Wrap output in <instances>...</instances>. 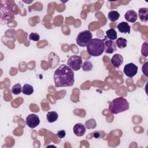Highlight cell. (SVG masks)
<instances>
[{"label": "cell", "instance_id": "19", "mask_svg": "<svg viewBox=\"0 0 148 148\" xmlns=\"http://www.w3.org/2000/svg\"><path fill=\"white\" fill-rule=\"evenodd\" d=\"M12 92L14 95H18L22 92V87L20 84L17 83L14 84L12 88Z\"/></svg>", "mask_w": 148, "mask_h": 148}, {"label": "cell", "instance_id": "16", "mask_svg": "<svg viewBox=\"0 0 148 148\" xmlns=\"http://www.w3.org/2000/svg\"><path fill=\"white\" fill-rule=\"evenodd\" d=\"M108 18L112 22L117 21L120 17L119 13L116 10H111L108 14Z\"/></svg>", "mask_w": 148, "mask_h": 148}, {"label": "cell", "instance_id": "11", "mask_svg": "<svg viewBox=\"0 0 148 148\" xmlns=\"http://www.w3.org/2000/svg\"><path fill=\"white\" fill-rule=\"evenodd\" d=\"M124 17L127 21L134 23L138 19V14L135 10H129L125 13Z\"/></svg>", "mask_w": 148, "mask_h": 148}, {"label": "cell", "instance_id": "26", "mask_svg": "<svg viewBox=\"0 0 148 148\" xmlns=\"http://www.w3.org/2000/svg\"><path fill=\"white\" fill-rule=\"evenodd\" d=\"M93 134H94V135H94V137H95V138L97 139V138H99V134H99L98 132L95 131V132H94Z\"/></svg>", "mask_w": 148, "mask_h": 148}, {"label": "cell", "instance_id": "10", "mask_svg": "<svg viewBox=\"0 0 148 148\" xmlns=\"http://www.w3.org/2000/svg\"><path fill=\"white\" fill-rule=\"evenodd\" d=\"M123 57L120 54H116L113 56L111 59V63L114 68H119L123 63Z\"/></svg>", "mask_w": 148, "mask_h": 148}, {"label": "cell", "instance_id": "4", "mask_svg": "<svg viewBox=\"0 0 148 148\" xmlns=\"http://www.w3.org/2000/svg\"><path fill=\"white\" fill-rule=\"evenodd\" d=\"M92 34L89 30H84L79 32L76 38V43L81 47H86L92 39Z\"/></svg>", "mask_w": 148, "mask_h": 148}, {"label": "cell", "instance_id": "22", "mask_svg": "<svg viewBox=\"0 0 148 148\" xmlns=\"http://www.w3.org/2000/svg\"><path fill=\"white\" fill-rule=\"evenodd\" d=\"M141 53L145 57L147 56V42H145L143 43L141 49Z\"/></svg>", "mask_w": 148, "mask_h": 148}, {"label": "cell", "instance_id": "7", "mask_svg": "<svg viewBox=\"0 0 148 148\" xmlns=\"http://www.w3.org/2000/svg\"><path fill=\"white\" fill-rule=\"evenodd\" d=\"M138 68L134 63L131 62L126 64L123 69L124 73L129 77H133L136 75L138 72Z\"/></svg>", "mask_w": 148, "mask_h": 148}, {"label": "cell", "instance_id": "2", "mask_svg": "<svg viewBox=\"0 0 148 148\" xmlns=\"http://www.w3.org/2000/svg\"><path fill=\"white\" fill-rule=\"evenodd\" d=\"M129 103L123 97L113 99L109 103V110L113 114H118L129 109Z\"/></svg>", "mask_w": 148, "mask_h": 148}, {"label": "cell", "instance_id": "3", "mask_svg": "<svg viewBox=\"0 0 148 148\" xmlns=\"http://www.w3.org/2000/svg\"><path fill=\"white\" fill-rule=\"evenodd\" d=\"M86 47L88 54L93 57L99 56L104 51V43L99 38L92 39Z\"/></svg>", "mask_w": 148, "mask_h": 148}, {"label": "cell", "instance_id": "12", "mask_svg": "<svg viewBox=\"0 0 148 148\" xmlns=\"http://www.w3.org/2000/svg\"><path fill=\"white\" fill-rule=\"evenodd\" d=\"M138 16L141 21L146 23L148 20V9L141 8L138 10Z\"/></svg>", "mask_w": 148, "mask_h": 148}, {"label": "cell", "instance_id": "6", "mask_svg": "<svg viewBox=\"0 0 148 148\" xmlns=\"http://www.w3.org/2000/svg\"><path fill=\"white\" fill-rule=\"evenodd\" d=\"M104 43V51L107 54H112L117 50L116 43L113 40L109 39L106 36L102 39Z\"/></svg>", "mask_w": 148, "mask_h": 148}, {"label": "cell", "instance_id": "14", "mask_svg": "<svg viewBox=\"0 0 148 148\" xmlns=\"http://www.w3.org/2000/svg\"><path fill=\"white\" fill-rule=\"evenodd\" d=\"M58 113L55 111L49 112L47 113V116H46L48 122L50 123L56 121L58 119Z\"/></svg>", "mask_w": 148, "mask_h": 148}, {"label": "cell", "instance_id": "24", "mask_svg": "<svg viewBox=\"0 0 148 148\" xmlns=\"http://www.w3.org/2000/svg\"><path fill=\"white\" fill-rule=\"evenodd\" d=\"M147 66H148V62H146V63H145L142 67V72L143 73V74L146 76H148V73H147Z\"/></svg>", "mask_w": 148, "mask_h": 148}, {"label": "cell", "instance_id": "13", "mask_svg": "<svg viewBox=\"0 0 148 148\" xmlns=\"http://www.w3.org/2000/svg\"><path fill=\"white\" fill-rule=\"evenodd\" d=\"M117 28L121 33L130 34L131 31V27L127 22L123 21L117 25Z\"/></svg>", "mask_w": 148, "mask_h": 148}, {"label": "cell", "instance_id": "18", "mask_svg": "<svg viewBox=\"0 0 148 148\" xmlns=\"http://www.w3.org/2000/svg\"><path fill=\"white\" fill-rule=\"evenodd\" d=\"M127 39L123 38H119L117 39L116 41V46L120 49L125 48L127 46Z\"/></svg>", "mask_w": 148, "mask_h": 148}, {"label": "cell", "instance_id": "20", "mask_svg": "<svg viewBox=\"0 0 148 148\" xmlns=\"http://www.w3.org/2000/svg\"><path fill=\"white\" fill-rule=\"evenodd\" d=\"M82 68L83 70L85 72L90 71L92 68V64L90 61L86 60L82 64Z\"/></svg>", "mask_w": 148, "mask_h": 148}, {"label": "cell", "instance_id": "15", "mask_svg": "<svg viewBox=\"0 0 148 148\" xmlns=\"http://www.w3.org/2000/svg\"><path fill=\"white\" fill-rule=\"evenodd\" d=\"M34 91V87L28 84H25L22 87V92L25 95H30L33 94Z\"/></svg>", "mask_w": 148, "mask_h": 148}, {"label": "cell", "instance_id": "8", "mask_svg": "<svg viewBox=\"0 0 148 148\" xmlns=\"http://www.w3.org/2000/svg\"><path fill=\"white\" fill-rule=\"evenodd\" d=\"M25 123L29 128H34L39 124L40 120L36 114H30L26 117Z\"/></svg>", "mask_w": 148, "mask_h": 148}, {"label": "cell", "instance_id": "21", "mask_svg": "<svg viewBox=\"0 0 148 148\" xmlns=\"http://www.w3.org/2000/svg\"><path fill=\"white\" fill-rule=\"evenodd\" d=\"M85 126L88 129H93L97 127V123L94 119H91L86 121Z\"/></svg>", "mask_w": 148, "mask_h": 148}, {"label": "cell", "instance_id": "9", "mask_svg": "<svg viewBox=\"0 0 148 148\" xmlns=\"http://www.w3.org/2000/svg\"><path fill=\"white\" fill-rule=\"evenodd\" d=\"M73 131L75 135L77 136H82L86 133V127L82 123H79L74 125L73 128Z\"/></svg>", "mask_w": 148, "mask_h": 148}, {"label": "cell", "instance_id": "17", "mask_svg": "<svg viewBox=\"0 0 148 148\" xmlns=\"http://www.w3.org/2000/svg\"><path fill=\"white\" fill-rule=\"evenodd\" d=\"M106 36L110 40H114L117 39V32L113 28H110L106 31Z\"/></svg>", "mask_w": 148, "mask_h": 148}, {"label": "cell", "instance_id": "5", "mask_svg": "<svg viewBox=\"0 0 148 148\" xmlns=\"http://www.w3.org/2000/svg\"><path fill=\"white\" fill-rule=\"evenodd\" d=\"M67 65L75 71L79 70L82 65V57L77 55H73L71 56L67 61Z\"/></svg>", "mask_w": 148, "mask_h": 148}, {"label": "cell", "instance_id": "23", "mask_svg": "<svg viewBox=\"0 0 148 148\" xmlns=\"http://www.w3.org/2000/svg\"><path fill=\"white\" fill-rule=\"evenodd\" d=\"M39 35L36 32H32L29 35V39L34 41H38L39 40Z\"/></svg>", "mask_w": 148, "mask_h": 148}, {"label": "cell", "instance_id": "25", "mask_svg": "<svg viewBox=\"0 0 148 148\" xmlns=\"http://www.w3.org/2000/svg\"><path fill=\"white\" fill-rule=\"evenodd\" d=\"M66 135V132L64 130H60L57 132V136L58 138L61 139L65 137Z\"/></svg>", "mask_w": 148, "mask_h": 148}, {"label": "cell", "instance_id": "1", "mask_svg": "<svg viewBox=\"0 0 148 148\" xmlns=\"http://www.w3.org/2000/svg\"><path fill=\"white\" fill-rule=\"evenodd\" d=\"M54 82L56 87L73 86L75 82L73 70L66 65H61L54 72Z\"/></svg>", "mask_w": 148, "mask_h": 148}]
</instances>
